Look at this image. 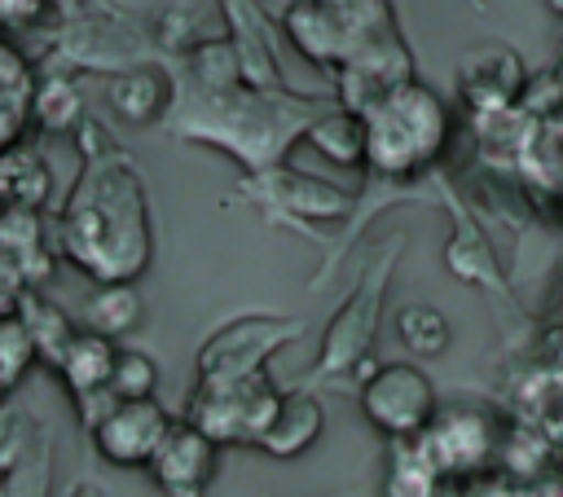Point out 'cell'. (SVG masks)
Returning <instances> with one entry per match:
<instances>
[{
  "mask_svg": "<svg viewBox=\"0 0 563 497\" xmlns=\"http://www.w3.org/2000/svg\"><path fill=\"white\" fill-rule=\"evenodd\" d=\"M325 431V409L312 391H290L282 396V409L273 413L268 431L260 435L255 449H264L268 457H299L303 449H312Z\"/></svg>",
  "mask_w": 563,
  "mask_h": 497,
  "instance_id": "obj_12",
  "label": "cell"
},
{
  "mask_svg": "<svg viewBox=\"0 0 563 497\" xmlns=\"http://www.w3.org/2000/svg\"><path fill=\"white\" fill-rule=\"evenodd\" d=\"M106 97H110V110L119 119H128V123H154L167 110V101H172V84L154 66H132V70H119L110 79Z\"/></svg>",
  "mask_w": 563,
  "mask_h": 497,
  "instance_id": "obj_16",
  "label": "cell"
},
{
  "mask_svg": "<svg viewBox=\"0 0 563 497\" xmlns=\"http://www.w3.org/2000/svg\"><path fill=\"white\" fill-rule=\"evenodd\" d=\"M114 339L101 334V330H88V334H70L66 352L57 356V374L66 383V391L79 400V396H92V391H106L110 387V374H114Z\"/></svg>",
  "mask_w": 563,
  "mask_h": 497,
  "instance_id": "obj_13",
  "label": "cell"
},
{
  "mask_svg": "<svg viewBox=\"0 0 563 497\" xmlns=\"http://www.w3.org/2000/svg\"><path fill=\"white\" fill-rule=\"evenodd\" d=\"M22 321H26V330L35 334L40 356H48V361L57 365V356H62L66 343H70V321H66L53 303H44V299H35V295H22Z\"/></svg>",
  "mask_w": 563,
  "mask_h": 497,
  "instance_id": "obj_22",
  "label": "cell"
},
{
  "mask_svg": "<svg viewBox=\"0 0 563 497\" xmlns=\"http://www.w3.org/2000/svg\"><path fill=\"white\" fill-rule=\"evenodd\" d=\"M31 114H35L40 128L66 132V128L75 123V114H79V92H75L66 79H48V84L31 97Z\"/></svg>",
  "mask_w": 563,
  "mask_h": 497,
  "instance_id": "obj_24",
  "label": "cell"
},
{
  "mask_svg": "<svg viewBox=\"0 0 563 497\" xmlns=\"http://www.w3.org/2000/svg\"><path fill=\"white\" fill-rule=\"evenodd\" d=\"M286 35L317 66L339 70L352 57V35H347V26L339 22V13L325 0H295L286 9Z\"/></svg>",
  "mask_w": 563,
  "mask_h": 497,
  "instance_id": "obj_11",
  "label": "cell"
},
{
  "mask_svg": "<svg viewBox=\"0 0 563 497\" xmlns=\"http://www.w3.org/2000/svg\"><path fill=\"white\" fill-rule=\"evenodd\" d=\"M172 413L154 400V396H132V400H114L106 409V418L92 427V444L106 462L114 466H150V457L158 453V444L172 431Z\"/></svg>",
  "mask_w": 563,
  "mask_h": 497,
  "instance_id": "obj_7",
  "label": "cell"
},
{
  "mask_svg": "<svg viewBox=\"0 0 563 497\" xmlns=\"http://www.w3.org/2000/svg\"><path fill=\"white\" fill-rule=\"evenodd\" d=\"M440 400L431 378L409 365V361H387L374 365L361 383V413L374 431H383L387 440H413L431 427Z\"/></svg>",
  "mask_w": 563,
  "mask_h": 497,
  "instance_id": "obj_4",
  "label": "cell"
},
{
  "mask_svg": "<svg viewBox=\"0 0 563 497\" xmlns=\"http://www.w3.org/2000/svg\"><path fill=\"white\" fill-rule=\"evenodd\" d=\"M427 444V453L435 457V466L449 475H471L479 471L493 449H497V427L484 409H466V405H449V409H435L431 427L418 435Z\"/></svg>",
  "mask_w": 563,
  "mask_h": 497,
  "instance_id": "obj_9",
  "label": "cell"
},
{
  "mask_svg": "<svg viewBox=\"0 0 563 497\" xmlns=\"http://www.w3.org/2000/svg\"><path fill=\"white\" fill-rule=\"evenodd\" d=\"M154 387H158V365L136 347H119L114 374H110V391L119 400H132V396H154Z\"/></svg>",
  "mask_w": 563,
  "mask_h": 497,
  "instance_id": "obj_23",
  "label": "cell"
},
{
  "mask_svg": "<svg viewBox=\"0 0 563 497\" xmlns=\"http://www.w3.org/2000/svg\"><path fill=\"white\" fill-rule=\"evenodd\" d=\"M66 255L97 281H132L150 259L145 189L128 167L97 163L66 202Z\"/></svg>",
  "mask_w": 563,
  "mask_h": 497,
  "instance_id": "obj_1",
  "label": "cell"
},
{
  "mask_svg": "<svg viewBox=\"0 0 563 497\" xmlns=\"http://www.w3.org/2000/svg\"><path fill=\"white\" fill-rule=\"evenodd\" d=\"M545 4V13H554V18H563V0H541Z\"/></svg>",
  "mask_w": 563,
  "mask_h": 497,
  "instance_id": "obj_27",
  "label": "cell"
},
{
  "mask_svg": "<svg viewBox=\"0 0 563 497\" xmlns=\"http://www.w3.org/2000/svg\"><path fill=\"white\" fill-rule=\"evenodd\" d=\"M70 497H106V493H101V488H97V484H79V488H75V493H70Z\"/></svg>",
  "mask_w": 563,
  "mask_h": 497,
  "instance_id": "obj_26",
  "label": "cell"
},
{
  "mask_svg": "<svg viewBox=\"0 0 563 497\" xmlns=\"http://www.w3.org/2000/svg\"><path fill=\"white\" fill-rule=\"evenodd\" d=\"M303 141L334 167H365V150H369V136H365V114L361 110H330V114H317L308 128H303Z\"/></svg>",
  "mask_w": 563,
  "mask_h": 497,
  "instance_id": "obj_14",
  "label": "cell"
},
{
  "mask_svg": "<svg viewBox=\"0 0 563 497\" xmlns=\"http://www.w3.org/2000/svg\"><path fill=\"white\" fill-rule=\"evenodd\" d=\"M444 493V471L427 453V444L413 440H391L387 471H383V497H440Z\"/></svg>",
  "mask_w": 563,
  "mask_h": 497,
  "instance_id": "obj_15",
  "label": "cell"
},
{
  "mask_svg": "<svg viewBox=\"0 0 563 497\" xmlns=\"http://www.w3.org/2000/svg\"><path fill=\"white\" fill-rule=\"evenodd\" d=\"M457 92L475 114H506L528 92V70L510 48H479L457 66Z\"/></svg>",
  "mask_w": 563,
  "mask_h": 497,
  "instance_id": "obj_10",
  "label": "cell"
},
{
  "mask_svg": "<svg viewBox=\"0 0 563 497\" xmlns=\"http://www.w3.org/2000/svg\"><path fill=\"white\" fill-rule=\"evenodd\" d=\"M361 114H365V136H369L365 167L387 176V180H405V176L427 172L444 154L449 132H453L449 106L435 97V88H427L418 79L387 88Z\"/></svg>",
  "mask_w": 563,
  "mask_h": 497,
  "instance_id": "obj_2",
  "label": "cell"
},
{
  "mask_svg": "<svg viewBox=\"0 0 563 497\" xmlns=\"http://www.w3.org/2000/svg\"><path fill=\"white\" fill-rule=\"evenodd\" d=\"M273 185H277L282 207H290V211H299V216L334 220V216H343L347 202H352L343 189H334V185H325V180H312V176H303V172H273Z\"/></svg>",
  "mask_w": 563,
  "mask_h": 497,
  "instance_id": "obj_19",
  "label": "cell"
},
{
  "mask_svg": "<svg viewBox=\"0 0 563 497\" xmlns=\"http://www.w3.org/2000/svg\"><path fill=\"white\" fill-rule=\"evenodd\" d=\"M277 409H282V391L260 369L246 378H216V383L198 378L185 418L202 427L216 444H260Z\"/></svg>",
  "mask_w": 563,
  "mask_h": 497,
  "instance_id": "obj_3",
  "label": "cell"
},
{
  "mask_svg": "<svg viewBox=\"0 0 563 497\" xmlns=\"http://www.w3.org/2000/svg\"><path fill=\"white\" fill-rule=\"evenodd\" d=\"M40 9H44V0H0V22L22 26V22H35Z\"/></svg>",
  "mask_w": 563,
  "mask_h": 497,
  "instance_id": "obj_25",
  "label": "cell"
},
{
  "mask_svg": "<svg viewBox=\"0 0 563 497\" xmlns=\"http://www.w3.org/2000/svg\"><path fill=\"white\" fill-rule=\"evenodd\" d=\"M396 334L413 356H440L449 347V339H453L449 317L440 308H431V303H405L396 312Z\"/></svg>",
  "mask_w": 563,
  "mask_h": 497,
  "instance_id": "obj_20",
  "label": "cell"
},
{
  "mask_svg": "<svg viewBox=\"0 0 563 497\" xmlns=\"http://www.w3.org/2000/svg\"><path fill=\"white\" fill-rule=\"evenodd\" d=\"M303 325L299 321H277V317H242L229 321L220 334H211L198 352V378L216 383V378H246L260 374L268 352L282 347L286 339H295Z\"/></svg>",
  "mask_w": 563,
  "mask_h": 497,
  "instance_id": "obj_5",
  "label": "cell"
},
{
  "mask_svg": "<svg viewBox=\"0 0 563 497\" xmlns=\"http://www.w3.org/2000/svg\"><path fill=\"white\" fill-rule=\"evenodd\" d=\"M35 356H40V343H35V334L26 330L22 312L0 317V391L13 387V383L26 374V365H31Z\"/></svg>",
  "mask_w": 563,
  "mask_h": 497,
  "instance_id": "obj_21",
  "label": "cell"
},
{
  "mask_svg": "<svg viewBox=\"0 0 563 497\" xmlns=\"http://www.w3.org/2000/svg\"><path fill=\"white\" fill-rule=\"evenodd\" d=\"M444 264L457 281H471V286H484V290H506L501 286V268H497V255L493 246L484 242V233L475 224H457L449 246H444Z\"/></svg>",
  "mask_w": 563,
  "mask_h": 497,
  "instance_id": "obj_18",
  "label": "cell"
},
{
  "mask_svg": "<svg viewBox=\"0 0 563 497\" xmlns=\"http://www.w3.org/2000/svg\"><path fill=\"white\" fill-rule=\"evenodd\" d=\"M391 259H396V246L361 277V286L352 290V299L334 312V321L325 330V343H321V361H317L321 374H343V369H356L365 361L369 339H374V325H378V299H383Z\"/></svg>",
  "mask_w": 563,
  "mask_h": 497,
  "instance_id": "obj_6",
  "label": "cell"
},
{
  "mask_svg": "<svg viewBox=\"0 0 563 497\" xmlns=\"http://www.w3.org/2000/svg\"><path fill=\"white\" fill-rule=\"evenodd\" d=\"M220 449L224 444H216L202 427H194L185 418V422H172L167 440L158 444V453L150 457L145 471L163 497H207L211 479H216Z\"/></svg>",
  "mask_w": 563,
  "mask_h": 497,
  "instance_id": "obj_8",
  "label": "cell"
},
{
  "mask_svg": "<svg viewBox=\"0 0 563 497\" xmlns=\"http://www.w3.org/2000/svg\"><path fill=\"white\" fill-rule=\"evenodd\" d=\"M141 312H145V299L132 281H101L88 303H84V317H88V330H101L110 339H123L141 325Z\"/></svg>",
  "mask_w": 563,
  "mask_h": 497,
  "instance_id": "obj_17",
  "label": "cell"
}]
</instances>
